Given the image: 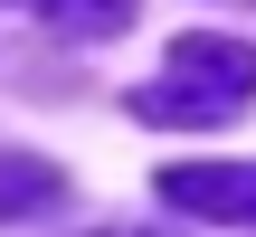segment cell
<instances>
[{"label": "cell", "mask_w": 256, "mask_h": 237, "mask_svg": "<svg viewBox=\"0 0 256 237\" xmlns=\"http://www.w3.org/2000/svg\"><path fill=\"white\" fill-rule=\"evenodd\" d=\"M95 237H162V228H95Z\"/></svg>", "instance_id": "5b68a950"}, {"label": "cell", "mask_w": 256, "mask_h": 237, "mask_svg": "<svg viewBox=\"0 0 256 237\" xmlns=\"http://www.w3.org/2000/svg\"><path fill=\"white\" fill-rule=\"evenodd\" d=\"M247 104H256V48L247 38H209V28H190L162 57V76L133 86V114L142 124H228Z\"/></svg>", "instance_id": "6da1fadb"}, {"label": "cell", "mask_w": 256, "mask_h": 237, "mask_svg": "<svg viewBox=\"0 0 256 237\" xmlns=\"http://www.w3.org/2000/svg\"><path fill=\"white\" fill-rule=\"evenodd\" d=\"M162 200L190 218H218V228H256V162H171Z\"/></svg>", "instance_id": "7a4b0ae2"}, {"label": "cell", "mask_w": 256, "mask_h": 237, "mask_svg": "<svg viewBox=\"0 0 256 237\" xmlns=\"http://www.w3.org/2000/svg\"><path fill=\"white\" fill-rule=\"evenodd\" d=\"M66 209V171L38 152H0V218H48Z\"/></svg>", "instance_id": "3957f363"}, {"label": "cell", "mask_w": 256, "mask_h": 237, "mask_svg": "<svg viewBox=\"0 0 256 237\" xmlns=\"http://www.w3.org/2000/svg\"><path fill=\"white\" fill-rule=\"evenodd\" d=\"M10 10H28L57 38H114V28H133V0H10Z\"/></svg>", "instance_id": "277c9868"}]
</instances>
